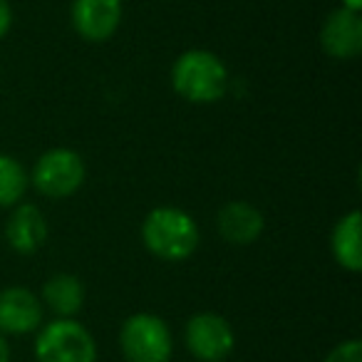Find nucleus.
I'll use <instances>...</instances> for the list:
<instances>
[{
	"label": "nucleus",
	"mask_w": 362,
	"mask_h": 362,
	"mask_svg": "<svg viewBox=\"0 0 362 362\" xmlns=\"http://www.w3.org/2000/svg\"><path fill=\"white\" fill-rule=\"evenodd\" d=\"M320 47L332 60H355L362 52V18L347 8H335L320 28Z\"/></svg>",
	"instance_id": "1a4fd4ad"
},
{
	"label": "nucleus",
	"mask_w": 362,
	"mask_h": 362,
	"mask_svg": "<svg viewBox=\"0 0 362 362\" xmlns=\"http://www.w3.org/2000/svg\"><path fill=\"white\" fill-rule=\"evenodd\" d=\"M141 243L154 258L181 263L199 251L202 231L197 218L179 206H156L141 221Z\"/></svg>",
	"instance_id": "f257e3e1"
},
{
	"label": "nucleus",
	"mask_w": 362,
	"mask_h": 362,
	"mask_svg": "<svg viewBox=\"0 0 362 362\" xmlns=\"http://www.w3.org/2000/svg\"><path fill=\"white\" fill-rule=\"evenodd\" d=\"M30 179L28 171L16 156L0 154V209H13L23 202Z\"/></svg>",
	"instance_id": "4468645a"
},
{
	"label": "nucleus",
	"mask_w": 362,
	"mask_h": 362,
	"mask_svg": "<svg viewBox=\"0 0 362 362\" xmlns=\"http://www.w3.org/2000/svg\"><path fill=\"white\" fill-rule=\"evenodd\" d=\"M0 362H11V345L3 332H0Z\"/></svg>",
	"instance_id": "f3484780"
},
{
	"label": "nucleus",
	"mask_w": 362,
	"mask_h": 362,
	"mask_svg": "<svg viewBox=\"0 0 362 362\" xmlns=\"http://www.w3.org/2000/svg\"><path fill=\"white\" fill-rule=\"evenodd\" d=\"M45 308L40 296L25 286H8L0 291V332L3 335H28L42 325Z\"/></svg>",
	"instance_id": "6e6552de"
},
{
	"label": "nucleus",
	"mask_w": 362,
	"mask_h": 362,
	"mask_svg": "<svg viewBox=\"0 0 362 362\" xmlns=\"http://www.w3.org/2000/svg\"><path fill=\"white\" fill-rule=\"evenodd\" d=\"M119 350L127 362H171L174 337L156 313H134L119 327Z\"/></svg>",
	"instance_id": "39448f33"
},
{
	"label": "nucleus",
	"mask_w": 362,
	"mask_h": 362,
	"mask_svg": "<svg viewBox=\"0 0 362 362\" xmlns=\"http://www.w3.org/2000/svg\"><path fill=\"white\" fill-rule=\"evenodd\" d=\"M33 352L37 362H97L95 335L75 317L42 322Z\"/></svg>",
	"instance_id": "7ed1b4c3"
},
{
	"label": "nucleus",
	"mask_w": 362,
	"mask_h": 362,
	"mask_svg": "<svg viewBox=\"0 0 362 362\" xmlns=\"http://www.w3.org/2000/svg\"><path fill=\"white\" fill-rule=\"evenodd\" d=\"M330 251L342 271H362V214L357 209L342 214L335 221L330 233Z\"/></svg>",
	"instance_id": "f8f14e48"
},
{
	"label": "nucleus",
	"mask_w": 362,
	"mask_h": 362,
	"mask_svg": "<svg viewBox=\"0 0 362 362\" xmlns=\"http://www.w3.org/2000/svg\"><path fill=\"white\" fill-rule=\"evenodd\" d=\"M122 0H72L70 21L85 42H107L122 25Z\"/></svg>",
	"instance_id": "0eeeda50"
},
{
	"label": "nucleus",
	"mask_w": 362,
	"mask_h": 362,
	"mask_svg": "<svg viewBox=\"0 0 362 362\" xmlns=\"http://www.w3.org/2000/svg\"><path fill=\"white\" fill-rule=\"evenodd\" d=\"M6 241L21 256H33L47 241V218L35 204L21 202L6 221Z\"/></svg>",
	"instance_id": "9b49d317"
},
{
	"label": "nucleus",
	"mask_w": 362,
	"mask_h": 362,
	"mask_svg": "<svg viewBox=\"0 0 362 362\" xmlns=\"http://www.w3.org/2000/svg\"><path fill=\"white\" fill-rule=\"evenodd\" d=\"M228 67L211 50L181 52L171 65V87L181 100L192 105H216L228 92Z\"/></svg>",
	"instance_id": "f03ea898"
},
{
	"label": "nucleus",
	"mask_w": 362,
	"mask_h": 362,
	"mask_svg": "<svg viewBox=\"0 0 362 362\" xmlns=\"http://www.w3.org/2000/svg\"><path fill=\"white\" fill-rule=\"evenodd\" d=\"M216 231L231 246H251L266 231V216L251 202H228L216 214Z\"/></svg>",
	"instance_id": "9d476101"
},
{
	"label": "nucleus",
	"mask_w": 362,
	"mask_h": 362,
	"mask_svg": "<svg viewBox=\"0 0 362 362\" xmlns=\"http://www.w3.org/2000/svg\"><path fill=\"white\" fill-rule=\"evenodd\" d=\"M30 184L35 192L45 199H70L82 189L87 179V164L80 151L67 149V146H55L40 154L33 164Z\"/></svg>",
	"instance_id": "20e7f679"
},
{
	"label": "nucleus",
	"mask_w": 362,
	"mask_h": 362,
	"mask_svg": "<svg viewBox=\"0 0 362 362\" xmlns=\"http://www.w3.org/2000/svg\"><path fill=\"white\" fill-rule=\"evenodd\" d=\"M342 8H347V11H352V13H360L362 0H342Z\"/></svg>",
	"instance_id": "a211bd4d"
},
{
	"label": "nucleus",
	"mask_w": 362,
	"mask_h": 362,
	"mask_svg": "<svg viewBox=\"0 0 362 362\" xmlns=\"http://www.w3.org/2000/svg\"><path fill=\"white\" fill-rule=\"evenodd\" d=\"M184 342L197 362H223L236 347V332L223 315L202 310L184 325Z\"/></svg>",
	"instance_id": "423d86ee"
},
{
	"label": "nucleus",
	"mask_w": 362,
	"mask_h": 362,
	"mask_svg": "<svg viewBox=\"0 0 362 362\" xmlns=\"http://www.w3.org/2000/svg\"><path fill=\"white\" fill-rule=\"evenodd\" d=\"M13 28V8L8 0H0V40L11 33Z\"/></svg>",
	"instance_id": "dca6fc26"
},
{
	"label": "nucleus",
	"mask_w": 362,
	"mask_h": 362,
	"mask_svg": "<svg viewBox=\"0 0 362 362\" xmlns=\"http://www.w3.org/2000/svg\"><path fill=\"white\" fill-rule=\"evenodd\" d=\"M40 300L55 317H77L85 305V286L75 273H55L42 286Z\"/></svg>",
	"instance_id": "ddd939ff"
},
{
	"label": "nucleus",
	"mask_w": 362,
	"mask_h": 362,
	"mask_svg": "<svg viewBox=\"0 0 362 362\" xmlns=\"http://www.w3.org/2000/svg\"><path fill=\"white\" fill-rule=\"evenodd\" d=\"M322 362H362V342L360 340L337 342Z\"/></svg>",
	"instance_id": "2eb2a0df"
}]
</instances>
